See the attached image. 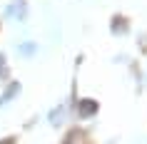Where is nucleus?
Instances as JSON below:
<instances>
[{
  "mask_svg": "<svg viewBox=\"0 0 147 144\" xmlns=\"http://www.w3.org/2000/svg\"><path fill=\"white\" fill-rule=\"evenodd\" d=\"M5 17H10V20H25V17H28V3H25V0L10 3L8 8H5Z\"/></svg>",
  "mask_w": 147,
  "mask_h": 144,
  "instance_id": "1",
  "label": "nucleus"
},
{
  "mask_svg": "<svg viewBox=\"0 0 147 144\" xmlns=\"http://www.w3.org/2000/svg\"><path fill=\"white\" fill-rule=\"evenodd\" d=\"M78 114L80 117H92V114H97V102L95 99H82V102H78Z\"/></svg>",
  "mask_w": 147,
  "mask_h": 144,
  "instance_id": "2",
  "label": "nucleus"
},
{
  "mask_svg": "<svg viewBox=\"0 0 147 144\" xmlns=\"http://www.w3.org/2000/svg\"><path fill=\"white\" fill-rule=\"evenodd\" d=\"M18 92H20V82H13V84L8 87V90H5L3 94H0V107H5V104L10 102V99H13V97H18Z\"/></svg>",
  "mask_w": 147,
  "mask_h": 144,
  "instance_id": "3",
  "label": "nucleus"
},
{
  "mask_svg": "<svg viewBox=\"0 0 147 144\" xmlns=\"http://www.w3.org/2000/svg\"><path fill=\"white\" fill-rule=\"evenodd\" d=\"M112 32H115V35H125V32H127V25H125L122 17H115V20H112Z\"/></svg>",
  "mask_w": 147,
  "mask_h": 144,
  "instance_id": "4",
  "label": "nucleus"
},
{
  "mask_svg": "<svg viewBox=\"0 0 147 144\" xmlns=\"http://www.w3.org/2000/svg\"><path fill=\"white\" fill-rule=\"evenodd\" d=\"M65 144H85V134H82V132H70L67 139H65Z\"/></svg>",
  "mask_w": 147,
  "mask_h": 144,
  "instance_id": "5",
  "label": "nucleus"
},
{
  "mask_svg": "<svg viewBox=\"0 0 147 144\" xmlns=\"http://www.w3.org/2000/svg\"><path fill=\"white\" fill-rule=\"evenodd\" d=\"M62 117H65V107H57V109L50 112V122H53V124H60Z\"/></svg>",
  "mask_w": 147,
  "mask_h": 144,
  "instance_id": "6",
  "label": "nucleus"
},
{
  "mask_svg": "<svg viewBox=\"0 0 147 144\" xmlns=\"http://www.w3.org/2000/svg\"><path fill=\"white\" fill-rule=\"evenodd\" d=\"M18 50H20V55H32L35 50H38V45H35V42H23Z\"/></svg>",
  "mask_w": 147,
  "mask_h": 144,
  "instance_id": "7",
  "label": "nucleus"
},
{
  "mask_svg": "<svg viewBox=\"0 0 147 144\" xmlns=\"http://www.w3.org/2000/svg\"><path fill=\"white\" fill-rule=\"evenodd\" d=\"M8 77V67H5V55H0V80Z\"/></svg>",
  "mask_w": 147,
  "mask_h": 144,
  "instance_id": "8",
  "label": "nucleus"
}]
</instances>
